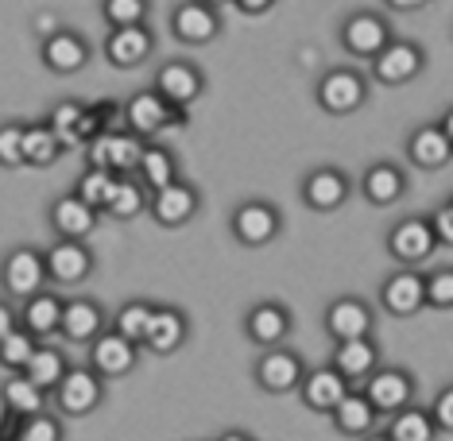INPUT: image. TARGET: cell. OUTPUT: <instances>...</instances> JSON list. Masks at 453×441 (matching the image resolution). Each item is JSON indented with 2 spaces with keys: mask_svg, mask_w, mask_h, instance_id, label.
Listing matches in <instances>:
<instances>
[{
  "mask_svg": "<svg viewBox=\"0 0 453 441\" xmlns=\"http://www.w3.org/2000/svg\"><path fill=\"white\" fill-rule=\"evenodd\" d=\"M314 101L318 109L329 112V117H349V112L365 109L368 101V78L353 66H334L318 78L314 86Z\"/></svg>",
  "mask_w": 453,
  "mask_h": 441,
  "instance_id": "cell-1",
  "label": "cell"
},
{
  "mask_svg": "<svg viewBox=\"0 0 453 441\" xmlns=\"http://www.w3.org/2000/svg\"><path fill=\"white\" fill-rule=\"evenodd\" d=\"M101 399H105V379H101L94 368H66V376L58 379V387L50 392V403L58 407V414L66 418H86L94 414L101 407Z\"/></svg>",
  "mask_w": 453,
  "mask_h": 441,
  "instance_id": "cell-2",
  "label": "cell"
},
{
  "mask_svg": "<svg viewBox=\"0 0 453 441\" xmlns=\"http://www.w3.org/2000/svg\"><path fill=\"white\" fill-rule=\"evenodd\" d=\"M120 117H125L128 132H136L140 140L159 136V132L171 128V125H187V109L167 105L156 89H140V94H132L125 101V109H120Z\"/></svg>",
  "mask_w": 453,
  "mask_h": 441,
  "instance_id": "cell-3",
  "label": "cell"
},
{
  "mask_svg": "<svg viewBox=\"0 0 453 441\" xmlns=\"http://www.w3.org/2000/svg\"><path fill=\"white\" fill-rule=\"evenodd\" d=\"M0 286H4L8 299L24 302L32 299L35 291H43L47 286V263H43V252L39 248H27V244H19L0 260Z\"/></svg>",
  "mask_w": 453,
  "mask_h": 441,
  "instance_id": "cell-4",
  "label": "cell"
},
{
  "mask_svg": "<svg viewBox=\"0 0 453 441\" xmlns=\"http://www.w3.org/2000/svg\"><path fill=\"white\" fill-rule=\"evenodd\" d=\"M229 229H233L236 244H244V248H264V244H272L283 232V213L264 198H249L233 209Z\"/></svg>",
  "mask_w": 453,
  "mask_h": 441,
  "instance_id": "cell-5",
  "label": "cell"
},
{
  "mask_svg": "<svg viewBox=\"0 0 453 441\" xmlns=\"http://www.w3.org/2000/svg\"><path fill=\"white\" fill-rule=\"evenodd\" d=\"M143 140L136 132H97L86 140V167H105L112 174H136Z\"/></svg>",
  "mask_w": 453,
  "mask_h": 441,
  "instance_id": "cell-6",
  "label": "cell"
},
{
  "mask_svg": "<svg viewBox=\"0 0 453 441\" xmlns=\"http://www.w3.org/2000/svg\"><path fill=\"white\" fill-rule=\"evenodd\" d=\"M434 248H441V244L434 237L430 217H403L391 224V232H388V255L399 268H418L422 260L434 255Z\"/></svg>",
  "mask_w": 453,
  "mask_h": 441,
  "instance_id": "cell-7",
  "label": "cell"
},
{
  "mask_svg": "<svg viewBox=\"0 0 453 441\" xmlns=\"http://www.w3.org/2000/svg\"><path fill=\"white\" fill-rule=\"evenodd\" d=\"M198 209H202V194L187 179H174L167 186L151 190V198H148V213L163 229H182V224H190L198 217Z\"/></svg>",
  "mask_w": 453,
  "mask_h": 441,
  "instance_id": "cell-8",
  "label": "cell"
},
{
  "mask_svg": "<svg viewBox=\"0 0 453 441\" xmlns=\"http://www.w3.org/2000/svg\"><path fill=\"white\" fill-rule=\"evenodd\" d=\"M221 8L205 4V0H182L171 12V35L187 47H205L221 35Z\"/></svg>",
  "mask_w": 453,
  "mask_h": 441,
  "instance_id": "cell-9",
  "label": "cell"
},
{
  "mask_svg": "<svg viewBox=\"0 0 453 441\" xmlns=\"http://www.w3.org/2000/svg\"><path fill=\"white\" fill-rule=\"evenodd\" d=\"M47 263V283L55 286H78L94 275V252L86 240H63L55 237V244L43 252Z\"/></svg>",
  "mask_w": 453,
  "mask_h": 441,
  "instance_id": "cell-10",
  "label": "cell"
},
{
  "mask_svg": "<svg viewBox=\"0 0 453 441\" xmlns=\"http://www.w3.org/2000/svg\"><path fill=\"white\" fill-rule=\"evenodd\" d=\"M151 89L167 101V105H179V109H190L194 101L205 94V74L190 58H167L159 70H156V81Z\"/></svg>",
  "mask_w": 453,
  "mask_h": 441,
  "instance_id": "cell-11",
  "label": "cell"
},
{
  "mask_svg": "<svg viewBox=\"0 0 453 441\" xmlns=\"http://www.w3.org/2000/svg\"><path fill=\"white\" fill-rule=\"evenodd\" d=\"M360 392L368 395L376 414H395V410H403L407 403H415L418 384L407 368H376V372L360 384Z\"/></svg>",
  "mask_w": 453,
  "mask_h": 441,
  "instance_id": "cell-12",
  "label": "cell"
},
{
  "mask_svg": "<svg viewBox=\"0 0 453 441\" xmlns=\"http://www.w3.org/2000/svg\"><path fill=\"white\" fill-rule=\"evenodd\" d=\"M86 348H89V368L101 379H120V376L136 372V364H140V345H132L117 330H101Z\"/></svg>",
  "mask_w": 453,
  "mask_h": 441,
  "instance_id": "cell-13",
  "label": "cell"
},
{
  "mask_svg": "<svg viewBox=\"0 0 453 441\" xmlns=\"http://www.w3.org/2000/svg\"><path fill=\"white\" fill-rule=\"evenodd\" d=\"M303 372H306L303 356H298L295 348H287V345H272V348H264L260 361L252 364L256 384H260L267 395H287V392H295L298 379H303Z\"/></svg>",
  "mask_w": 453,
  "mask_h": 441,
  "instance_id": "cell-14",
  "label": "cell"
},
{
  "mask_svg": "<svg viewBox=\"0 0 453 441\" xmlns=\"http://www.w3.org/2000/svg\"><path fill=\"white\" fill-rule=\"evenodd\" d=\"M368 63H372V78L380 86H407V81H415L422 74L426 55H422V47L411 43V39L391 35V43L380 50L376 58H368Z\"/></svg>",
  "mask_w": 453,
  "mask_h": 441,
  "instance_id": "cell-15",
  "label": "cell"
},
{
  "mask_svg": "<svg viewBox=\"0 0 453 441\" xmlns=\"http://www.w3.org/2000/svg\"><path fill=\"white\" fill-rule=\"evenodd\" d=\"M39 58H43V66L50 74L58 78H70L78 74V70H86L89 63V43L86 35L74 32V27H55L50 35H43V47H39Z\"/></svg>",
  "mask_w": 453,
  "mask_h": 441,
  "instance_id": "cell-16",
  "label": "cell"
},
{
  "mask_svg": "<svg viewBox=\"0 0 453 441\" xmlns=\"http://www.w3.org/2000/svg\"><path fill=\"white\" fill-rule=\"evenodd\" d=\"M337 39H342V47L353 58H376L380 50L391 43V24H388V16H380V12H353L342 24Z\"/></svg>",
  "mask_w": 453,
  "mask_h": 441,
  "instance_id": "cell-17",
  "label": "cell"
},
{
  "mask_svg": "<svg viewBox=\"0 0 453 441\" xmlns=\"http://www.w3.org/2000/svg\"><path fill=\"white\" fill-rule=\"evenodd\" d=\"M380 306L391 317H415L418 310H426V275L415 268H399L395 275H388L380 286Z\"/></svg>",
  "mask_w": 453,
  "mask_h": 441,
  "instance_id": "cell-18",
  "label": "cell"
},
{
  "mask_svg": "<svg viewBox=\"0 0 453 441\" xmlns=\"http://www.w3.org/2000/svg\"><path fill=\"white\" fill-rule=\"evenodd\" d=\"M156 50V32L148 24H128V27H112L105 35V58L117 70H136L151 58Z\"/></svg>",
  "mask_w": 453,
  "mask_h": 441,
  "instance_id": "cell-19",
  "label": "cell"
},
{
  "mask_svg": "<svg viewBox=\"0 0 453 441\" xmlns=\"http://www.w3.org/2000/svg\"><path fill=\"white\" fill-rule=\"evenodd\" d=\"M376 330V310L357 294H342L326 306V333L334 341H349V337H372Z\"/></svg>",
  "mask_w": 453,
  "mask_h": 441,
  "instance_id": "cell-20",
  "label": "cell"
},
{
  "mask_svg": "<svg viewBox=\"0 0 453 441\" xmlns=\"http://www.w3.org/2000/svg\"><path fill=\"white\" fill-rule=\"evenodd\" d=\"M298 194H303V205H311L314 213H334L349 201L353 182H349V174L342 167H318L303 179V190Z\"/></svg>",
  "mask_w": 453,
  "mask_h": 441,
  "instance_id": "cell-21",
  "label": "cell"
},
{
  "mask_svg": "<svg viewBox=\"0 0 453 441\" xmlns=\"http://www.w3.org/2000/svg\"><path fill=\"white\" fill-rule=\"evenodd\" d=\"M349 387H353V384H349V379L337 372L334 364H326V368H306L295 392L303 395L306 410H314V414H329V410L342 403V395L349 392Z\"/></svg>",
  "mask_w": 453,
  "mask_h": 441,
  "instance_id": "cell-22",
  "label": "cell"
},
{
  "mask_svg": "<svg viewBox=\"0 0 453 441\" xmlns=\"http://www.w3.org/2000/svg\"><path fill=\"white\" fill-rule=\"evenodd\" d=\"M291 325L295 317L283 302L267 299V302H256L249 314H244V337L260 348H272V345H283L291 337Z\"/></svg>",
  "mask_w": 453,
  "mask_h": 441,
  "instance_id": "cell-23",
  "label": "cell"
},
{
  "mask_svg": "<svg viewBox=\"0 0 453 441\" xmlns=\"http://www.w3.org/2000/svg\"><path fill=\"white\" fill-rule=\"evenodd\" d=\"M97 221H101V209L81 201L78 194H63V198L50 201V229L63 240H89Z\"/></svg>",
  "mask_w": 453,
  "mask_h": 441,
  "instance_id": "cell-24",
  "label": "cell"
},
{
  "mask_svg": "<svg viewBox=\"0 0 453 441\" xmlns=\"http://www.w3.org/2000/svg\"><path fill=\"white\" fill-rule=\"evenodd\" d=\"M190 337V317L179 310V306H156L148 322V333H143V348L156 356H171L187 345Z\"/></svg>",
  "mask_w": 453,
  "mask_h": 441,
  "instance_id": "cell-25",
  "label": "cell"
},
{
  "mask_svg": "<svg viewBox=\"0 0 453 441\" xmlns=\"http://www.w3.org/2000/svg\"><path fill=\"white\" fill-rule=\"evenodd\" d=\"M360 194H365L368 205L388 209V205H395L407 194V171L399 167V163H391V159H380V163H372V167L360 174Z\"/></svg>",
  "mask_w": 453,
  "mask_h": 441,
  "instance_id": "cell-26",
  "label": "cell"
},
{
  "mask_svg": "<svg viewBox=\"0 0 453 441\" xmlns=\"http://www.w3.org/2000/svg\"><path fill=\"white\" fill-rule=\"evenodd\" d=\"M329 364L342 372L349 384H365L380 368V348L372 337H349V341H334V356Z\"/></svg>",
  "mask_w": 453,
  "mask_h": 441,
  "instance_id": "cell-27",
  "label": "cell"
},
{
  "mask_svg": "<svg viewBox=\"0 0 453 441\" xmlns=\"http://www.w3.org/2000/svg\"><path fill=\"white\" fill-rule=\"evenodd\" d=\"M19 325H24L32 337L39 341H50V337H58V325H63V299H58L55 291H35L32 299H24L19 306Z\"/></svg>",
  "mask_w": 453,
  "mask_h": 441,
  "instance_id": "cell-28",
  "label": "cell"
},
{
  "mask_svg": "<svg viewBox=\"0 0 453 441\" xmlns=\"http://www.w3.org/2000/svg\"><path fill=\"white\" fill-rule=\"evenodd\" d=\"M407 159L415 163L418 171H441V167H449L453 143H449L446 132H441V125H418L415 132H411Z\"/></svg>",
  "mask_w": 453,
  "mask_h": 441,
  "instance_id": "cell-29",
  "label": "cell"
},
{
  "mask_svg": "<svg viewBox=\"0 0 453 441\" xmlns=\"http://www.w3.org/2000/svg\"><path fill=\"white\" fill-rule=\"evenodd\" d=\"M148 186L136 179V174H117L112 179V190L105 205H101V217H112V221H136L140 213H148Z\"/></svg>",
  "mask_w": 453,
  "mask_h": 441,
  "instance_id": "cell-30",
  "label": "cell"
},
{
  "mask_svg": "<svg viewBox=\"0 0 453 441\" xmlns=\"http://www.w3.org/2000/svg\"><path fill=\"white\" fill-rule=\"evenodd\" d=\"M329 418H334V430L342 437H368L376 430V407L368 403V395L365 392H349L342 395V403H337L334 410H329Z\"/></svg>",
  "mask_w": 453,
  "mask_h": 441,
  "instance_id": "cell-31",
  "label": "cell"
},
{
  "mask_svg": "<svg viewBox=\"0 0 453 441\" xmlns=\"http://www.w3.org/2000/svg\"><path fill=\"white\" fill-rule=\"evenodd\" d=\"M101 330H105V310H101V302H94V299L63 302V325H58V333H63L70 345H89Z\"/></svg>",
  "mask_w": 453,
  "mask_h": 441,
  "instance_id": "cell-32",
  "label": "cell"
},
{
  "mask_svg": "<svg viewBox=\"0 0 453 441\" xmlns=\"http://www.w3.org/2000/svg\"><path fill=\"white\" fill-rule=\"evenodd\" d=\"M391 422L384 430V441H434L438 437V422L430 414V407H418V403H407L403 410L388 414Z\"/></svg>",
  "mask_w": 453,
  "mask_h": 441,
  "instance_id": "cell-33",
  "label": "cell"
},
{
  "mask_svg": "<svg viewBox=\"0 0 453 441\" xmlns=\"http://www.w3.org/2000/svg\"><path fill=\"white\" fill-rule=\"evenodd\" d=\"M0 403H4V410H12V414L24 418V414H35V410H47L50 392H43L32 376L12 372L4 379V387H0Z\"/></svg>",
  "mask_w": 453,
  "mask_h": 441,
  "instance_id": "cell-34",
  "label": "cell"
},
{
  "mask_svg": "<svg viewBox=\"0 0 453 441\" xmlns=\"http://www.w3.org/2000/svg\"><path fill=\"white\" fill-rule=\"evenodd\" d=\"M63 151H66L63 136H58L47 120L24 125V167H50V163H58Z\"/></svg>",
  "mask_w": 453,
  "mask_h": 441,
  "instance_id": "cell-35",
  "label": "cell"
},
{
  "mask_svg": "<svg viewBox=\"0 0 453 441\" xmlns=\"http://www.w3.org/2000/svg\"><path fill=\"white\" fill-rule=\"evenodd\" d=\"M136 179L148 186V194L174 182L179 179V159H174V151L163 148V143H143V156L136 163Z\"/></svg>",
  "mask_w": 453,
  "mask_h": 441,
  "instance_id": "cell-36",
  "label": "cell"
},
{
  "mask_svg": "<svg viewBox=\"0 0 453 441\" xmlns=\"http://www.w3.org/2000/svg\"><path fill=\"white\" fill-rule=\"evenodd\" d=\"M66 368H70V361L63 356V348H55L50 341H39L35 353H32V361L24 364V376H32L43 392H55L58 379L66 376Z\"/></svg>",
  "mask_w": 453,
  "mask_h": 441,
  "instance_id": "cell-37",
  "label": "cell"
},
{
  "mask_svg": "<svg viewBox=\"0 0 453 441\" xmlns=\"http://www.w3.org/2000/svg\"><path fill=\"white\" fill-rule=\"evenodd\" d=\"M151 310H156V302H143V299H132L117 310V317H112V330L125 333L132 345L143 348V333H148V322H151Z\"/></svg>",
  "mask_w": 453,
  "mask_h": 441,
  "instance_id": "cell-38",
  "label": "cell"
},
{
  "mask_svg": "<svg viewBox=\"0 0 453 441\" xmlns=\"http://www.w3.org/2000/svg\"><path fill=\"white\" fill-rule=\"evenodd\" d=\"M66 430H63V418L55 410H35V414H24L19 418V430H16V441H63Z\"/></svg>",
  "mask_w": 453,
  "mask_h": 441,
  "instance_id": "cell-39",
  "label": "cell"
},
{
  "mask_svg": "<svg viewBox=\"0 0 453 441\" xmlns=\"http://www.w3.org/2000/svg\"><path fill=\"white\" fill-rule=\"evenodd\" d=\"M39 337H32L24 330V325H16L12 333L0 337V368H8V372H24V364L32 361Z\"/></svg>",
  "mask_w": 453,
  "mask_h": 441,
  "instance_id": "cell-40",
  "label": "cell"
},
{
  "mask_svg": "<svg viewBox=\"0 0 453 441\" xmlns=\"http://www.w3.org/2000/svg\"><path fill=\"white\" fill-rule=\"evenodd\" d=\"M151 0H101V16L109 27H128V24H148Z\"/></svg>",
  "mask_w": 453,
  "mask_h": 441,
  "instance_id": "cell-41",
  "label": "cell"
},
{
  "mask_svg": "<svg viewBox=\"0 0 453 441\" xmlns=\"http://www.w3.org/2000/svg\"><path fill=\"white\" fill-rule=\"evenodd\" d=\"M112 179H117V174L105 171V167H86V174L78 179V190L74 194H78L81 201L94 205V209H101L105 198H109V190H112Z\"/></svg>",
  "mask_w": 453,
  "mask_h": 441,
  "instance_id": "cell-42",
  "label": "cell"
},
{
  "mask_svg": "<svg viewBox=\"0 0 453 441\" xmlns=\"http://www.w3.org/2000/svg\"><path fill=\"white\" fill-rule=\"evenodd\" d=\"M0 167H24V125L19 120H0Z\"/></svg>",
  "mask_w": 453,
  "mask_h": 441,
  "instance_id": "cell-43",
  "label": "cell"
},
{
  "mask_svg": "<svg viewBox=\"0 0 453 441\" xmlns=\"http://www.w3.org/2000/svg\"><path fill=\"white\" fill-rule=\"evenodd\" d=\"M81 112H86V105H81V101H58V105L47 112V125L55 128L58 136H63V143H78V140H74V128H78Z\"/></svg>",
  "mask_w": 453,
  "mask_h": 441,
  "instance_id": "cell-44",
  "label": "cell"
},
{
  "mask_svg": "<svg viewBox=\"0 0 453 441\" xmlns=\"http://www.w3.org/2000/svg\"><path fill=\"white\" fill-rule=\"evenodd\" d=\"M426 306L430 310H453V268H438L426 275Z\"/></svg>",
  "mask_w": 453,
  "mask_h": 441,
  "instance_id": "cell-45",
  "label": "cell"
},
{
  "mask_svg": "<svg viewBox=\"0 0 453 441\" xmlns=\"http://www.w3.org/2000/svg\"><path fill=\"white\" fill-rule=\"evenodd\" d=\"M430 414H434V422H438V434H453V384L441 387V392L434 395Z\"/></svg>",
  "mask_w": 453,
  "mask_h": 441,
  "instance_id": "cell-46",
  "label": "cell"
},
{
  "mask_svg": "<svg viewBox=\"0 0 453 441\" xmlns=\"http://www.w3.org/2000/svg\"><path fill=\"white\" fill-rule=\"evenodd\" d=\"M430 224H434V237L438 244H446V248H453V198L446 205H438L434 213H430Z\"/></svg>",
  "mask_w": 453,
  "mask_h": 441,
  "instance_id": "cell-47",
  "label": "cell"
},
{
  "mask_svg": "<svg viewBox=\"0 0 453 441\" xmlns=\"http://www.w3.org/2000/svg\"><path fill=\"white\" fill-rule=\"evenodd\" d=\"M236 8H241L244 16H264V12H272L275 8V0H233Z\"/></svg>",
  "mask_w": 453,
  "mask_h": 441,
  "instance_id": "cell-48",
  "label": "cell"
},
{
  "mask_svg": "<svg viewBox=\"0 0 453 441\" xmlns=\"http://www.w3.org/2000/svg\"><path fill=\"white\" fill-rule=\"evenodd\" d=\"M16 325H19V310H12V306H8V302H0V337H4V333H12Z\"/></svg>",
  "mask_w": 453,
  "mask_h": 441,
  "instance_id": "cell-49",
  "label": "cell"
},
{
  "mask_svg": "<svg viewBox=\"0 0 453 441\" xmlns=\"http://www.w3.org/2000/svg\"><path fill=\"white\" fill-rule=\"evenodd\" d=\"M391 12H418V8H426L430 0H384Z\"/></svg>",
  "mask_w": 453,
  "mask_h": 441,
  "instance_id": "cell-50",
  "label": "cell"
},
{
  "mask_svg": "<svg viewBox=\"0 0 453 441\" xmlns=\"http://www.w3.org/2000/svg\"><path fill=\"white\" fill-rule=\"evenodd\" d=\"M55 27H63V19H55L50 12H39V16H35V32H39V35H50Z\"/></svg>",
  "mask_w": 453,
  "mask_h": 441,
  "instance_id": "cell-51",
  "label": "cell"
},
{
  "mask_svg": "<svg viewBox=\"0 0 453 441\" xmlns=\"http://www.w3.org/2000/svg\"><path fill=\"white\" fill-rule=\"evenodd\" d=\"M438 125H441V132H446V136H449V143H453V109H446V112H441V120H438Z\"/></svg>",
  "mask_w": 453,
  "mask_h": 441,
  "instance_id": "cell-52",
  "label": "cell"
},
{
  "mask_svg": "<svg viewBox=\"0 0 453 441\" xmlns=\"http://www.w3.org/2000/svg\"><path fill=\"white\" fill-rule=\"evenodd\" d=\"M205 4H213V8H221V4H233V0H205Z\"/></svg>",
  "mask_w": 453,
  "mask_h": 441,
  "instance_id": "cell-53",
  "label": "cell"
}]
</instances>
